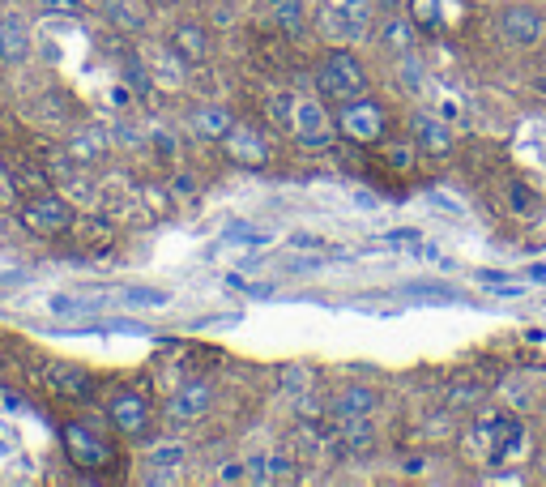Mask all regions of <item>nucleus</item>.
I'll list each match as a JSON object with an SVG mask.
<instances>
[{
  "instance_id": "7",
  "label": "nucleus",
  "mask_w": 546,
  "mask_h": 487,
  "mask_svg": "<svg viewBox=\"0 0 546 487\" xmlns=\"http://www.w3.org/2000/svg\"><path fill=\"white\" fill-rule=\"evenodd\" d=\"M286 129H291L303 146H325L337 124L329 120V112H325V103H320V99H295L291 124H286Z\"/></svg>"
},
{
  "instance_id": "10",
  "label": "nucleus",
  "mask_w": 546,
  "mask_h": 487,
  "mask_svg": "<svg viewBox=\"0 0 546 487\" xmlns=\"http://www.w3.org/2000/svg\"><path fill=\"white\" fill-rule=\"evenodd\" d=\"M94 9L103 13V22H111L116 30H128V35H141L150 26L146 0H94Z\"/></svg>"
},
{
  "instance_id": "31",
  "label": "nucleus",
  "mask_w": 546,
  "mask_h": 487,
  "mask_svg": "<svg viewBox=\"0 0 546 487\" xmlns=\"http://www.w3.org/2000/svg\"><path fill=\"white\" fill-rule=\"evenodd\" d=\"M269 5H282V0H269Z\"/></svg>"
},
{
  "instance_id": "23",
  "label": "nucleus",
  "mask_w": 546,
  "mask_h": 487,
  "mask_svg": "<svg viewBox=\"0 0 546 487\" xmlns=\"http://www.w3.org/2000/svg\"><path fill=\"white\" fill-rule=\"evenodd\" d=\"M474 398H483V385H474V381H453V385H448V402H453V406H465Z\"/></svg>"
},
{
  "instance_id": "25",
  "label": "nucleus",
  "mask_w": 546,
  "mask_h": 487,
  "mask_svg": "<svg viewBox=\"0 0 546 487\" xmlns=\"http://www.w3.org/2000/svg\"><path fill=\"white\" fill-rule=\"evenodd\" d=\"M180 462H184V449H180V445H167V449H154V453H150V466H163V470L180 466Z\"/></svg>"
},
{
  "instance_id": "6",
  "label": "nucleus",
  "mask_w": 546,
  "mask_h": 487,
  "mask_svg": "<svg viewBox=\"0 0 546 487\" xmlns=\"http://www.w3.org/2000/svg\"><path fill=\"white\" fill-rule=\"evenodd\" d=\"M64 449H69L73 466H82V470H103L111 458H116L107 445V436L94 432L90 423H64Z\"/></svg>"
},
{
  "instance_id": "13",
  "label": "nucleus",
  "mask_w": 546,
  "mask_h": 487,
  "mask_svg": "<svg viewBox=\"0 0 546 487\" xmlns=\"http://www.w3.org/2000/svg\"><path fill=\"white\" fill-rule=\"evenodd\" d=\"M410 124H414V141H419V146L431 154V159H444V154L453 150V129H448V124H444L440 116L419 112Z\"/></svg>"
},
{
  "instance_id": "2",
  "label": "nucleus",
  "mask_w": 546,
  "mask_h": 487,
  "mask_svg": "<svg viewBox=\"0 0 546 487\" xmlns=\"http://www.w3.org/2000/svg\"><path fill=\"white\" fill-rule=\"evenodd\" d=\"M73 223H77V214L60 193H39L22 206V227L30 235H39V240H56V235L73 231Z\"/></svg>"
},
{
  "instance_id": "1",
  "label": "nucleus",
  "mask_w": 546,
  "mask_h": 487,
  "mask_svg": "<svg viewBox=\"0 0 546 487\" xmlns=\"http://www.w3.org/2000/svg\"><path fill=\"white\" fill-rule=\"evenodd\" d=\"M316 90H320V99H329L337 107H346V103H359L367 99V73L355 56L346 52V47H333V52H325V60H320V69H316Z\"/></svg>"
},
{
  "instance_id": "30",
  "label": "nucleus",
  "mask_w": 546,
  "mask_h": 487,
  "mask_svg": "<svg viewBox=\"0 0 546 487\" xmlns=\"http://www.w3.org/2000/svg\"><path fill=\"white\" fill-rule=\"evenodd\" d=\"M372 5H380V9H397L401 0H372Z\"/></svg>"
},
{
  "instance_id": "8",
  "label": "nucleus",
  "mask_w": 546,
  "mask_h": 487,
  "mask_svg": "<svg viewBox=\"0 0 546 487\" xmlns=\"http://www.w3.org/2000/svg\"><path fill=\"white\" fill-rule=\"evenodd\" d=\"M500 30H504V39L512 47H534L542 39V30H546V18L534 5H508L500 13Z\"/></svg>"
},
{
  "instance_id": "29",
  "label": "nucleus",
  "mask_w": 546,
  "mask_h": 487,
  "mask_svg": "<svg viewBox=\"0 0 546 487\" xmlns=\"http://www.w3.org/2000/svg\"><path fill=\"white\" fill-rule=\"evenodd\" d=\"M423 470V458H406V475H419Z\"/></svg>"
},
{
  "instance_id": "15",
  "label": "nucleus",
  "mask_w": 546,
  "mask_h": 487,
  "mask_svg": "<svg viewBox=\"0 0 546 487\" xmlns=\"http://www.w3.org/2000/svg\"><path fill=\"white\" fill-rule=\"evenodd\" d=\"M380 43H384V52L389 56H410L414 47H419V22L414 18H401V13H393L389 22H384V30H380Z\"/></svg>"
},
{
  "instance_id": "28",
  "label": "nucleus",
  "mask_w": 546,
  "mask_h": 487,
  "mask_svg": "<svg viewBox=\"0 0 546 487\" xmlns=\"http://www.w3.org/2000/svg\"><path fill=\"white\" fill-rule=\"evenodd\" d=\"M47 9H77V0H43Z\"/></svg>"
},
{
  "instance_id": "3",
  "label": "nucleus",
  "mask_w": 546,
  "mask_h": 487,
  "mask_svg": "<svg viewBox=\"0 0 546 487\" xmlns=\"http://www.w3.org/2000/svg\"><path fill=\"white\" fill-rule=\"evenodd\" d=\"M474 432H478V441H483L487 462H508L512 453L525 449V428H521V419H512V415L487 411L483 419H478Z\"/></svg>"
},
{
  "instance_id": "5",
  "label": "nucleus",
  "mask_w": 546,
  "mask_h": 487,
  "mask_svg": "<svg viewBox=\"0 0 546 487\" xmlns=\"http://www.w3.org/2000/svg\"><path fill=\"white\" fill-rule=\"evenodd\" d=\"M337 129H342L350 141H363V146H372V141L389 137V112H384L380 103H372V99L346 103L342 116H337Z\"/></svg>"
},
{
  "instance_id": "12",
  "label": "nucleus",
  "mask_w": 546,
  "mask_h": 487,
  "mask_svg": "<svg viewBox=\"0 0 546 487\" xmlns=\"http://www.w3.org/2000/svg\"><path fill=\"white\" fill-rule=\"evenodd\" d=\"M171 52L184 60V65H205L210 60V35H205L201 22H180L171 30Z\"/></svg>"
},
{
  "instance_id": "19",
  "label": "nucleus",
  "mask_w": 546,
  "mask_h": 487,
  "mask_svg": "<svg viewBox=\"0 0 546 487\" xmlns=\"http://www.w3.org/2000/svg\"><path fill=\"white\" fill-rule=\"evenodd\" d=\"M235 129V116L227 107H201V112H192V133L201 141H222Z\"/></svg>"
},
{
  "instance_id": "14",
  "label": "nucleus",
  "mask_w": 546,
  "mask_h": 487,
  "mask_svg": "<svg viewBox=\"0 0 546 487\" xmlns=\"http://www.w3.org/2000/svg\"><path fill=\"white\" fill-rule=\"evenodd\" d=\"M26 56H30V30L18 13H5L0 18V60L5 65H22Z\"/></svg>"
},
{
  "instance_id": "4",
  "label": "nucleus",
  "mask_w": 546,
  "mask_h": 487,
  "mask_svg": "<svg viewBox=\"0 0 546 487\" xmlns=\"http://www.w3.org/2000/svg\"><path fill=\"white\" fill-rule=\"evenodd\" d=\"M107 419L116 423V432L128 436V441H141L150 436V423H154V411H150V398L141 389H116L107 398Z\"/></svg>"
},
{
  "instance_id": "16",
  "label": "nucleus",
  "mask_w": 546,
  "mask_h": 487,
  "mask_svg": "<svg viewBox=\"0 0 546 487\" xmlns=\"http://www.w3.org/2000/svg\"><path fill=\"white\" fill-rule=\"evenodd\" d=\"M52 389L69 402H86L90 389H94V376L86 368H77V364H56L52 368Z\"/></svg>"
},
{
  "instance_id": "9",
  "label": "nucleus",
  "mask_w": 546,
  "mask_h": 487,
  "mask_svg": "<svg viewBox=\"0 0 546 487\" xmlns=\"http://www.w3.org/2000/svg\"><path fill=\"white\" fill-rule=\"evenodd\" d=\"M210 406H214V385L210 381H188L171 394L167 415H171V423H197Z\"/></svg>"
},
{
  "instance_id": "27",
  "label": "nucleus",
  "mask_w": 546,
  "mask_h": 487,
  "mask_svg": "<svg viewBox=\"0 0 546 487\" xmlns=\"http://www.w3.org/2000/svg\"><path fill=\"white\" fill-rule=\"evenodd\" d=\"M128 304H146V308H163L167 295L163 291H128Z\"/></svg>"
},
{
  "instance_id": "22",
  "label": "nucleus",
  "mask_w": 546,
  "mask_h": 487,
  "mask_svg": "<svg viewBox=\"0 0 546 487\" xmlns=\"http://www.w3.org/2000/svg\"><path fill=\"white\" fill-rule=\"evenodd\" d=\"M410 18L419 22L423 30H436L440 26V5H436V0H410Z\"/></svg>"
},
{
  "instance_id": "21",
  "label": "nucleus",
  "mask_w": 546,
  "mask_h": 487,
  "mask_svg": "<svg viewBox=\"0 0 546 487\" xmlns=\"http://www.w3.org/2000/svg\"><path fill=\"white\" fill-rule=\"evenodd\" d=\"M273 22L286 35H299L303 30V0H282V5H273Z\"/></svg>"
},
{
  "instance_id": "11",
  "label": "nucleus",
  "mask_w": 546,
  "mask_h": 487,
  "mask_svg": "<svg viewBox=\"0 0 546 487\" xmlns=\"http://www.w3.org/2000/svg\"><path fill=\"white\" fill-rule=\"evenodd\" d=\"M222 146H227V154L235 163H244V167H265L269 163V146H265V137L248 129V124H235V129L222 137Z\"/></svg>"
},
{
  "instance_id": "26",
  "label": "nucleus",
  "mask_w": 546,
  "mask_h": 487,
  "mask_svg": "<svg viewBox=\"0 0 546 487\" xmlns=\"http://www.w3.org/2000/svg\"><path fill=\"white\" fill-rule=\"evenodd\" d=\"M508 206L517 210V214H529V210H534V197H529V188H525V184L508 188Z\"/></svg>"
},
{
  "instance_id": "20",
  "label": "nucleus",
  "mask_w": 546,
  "mask_h": 487,
  "mask_svg": "<svg viewBox=\"0 0 546 487\" xmlns=\"http://www.w3.org/2000/svg\"><path fill=\"white\" fill-rule=\"evenodd\" d=\"M414 154H419V141L393 137V141H384V154H380V159L389 163L393 171H410V167H414Z\"/></svg>"
},
{
  "instance_id": "17",
  "label": "nucleus",
  "mask_w": 546,
  "mask_h": 487,
  "mask_svg": "<svg viewBox=\"0 0 546 487\" xmlns=\"http://www.w3.org/2000/svg\"><path fill=\"white\" fill-rule=\"evenodd\" d=\"M248 479L252 483H291L295 462L286 453H261V458H248Z\"/></svg>"
},
{
  "instance_id": "24",
  "label": "nucleus",
  "mask_w": 546,
  "mask_h": 487,
  "mask_svg": "<svg viewBox=\"0 0 546 487\" xmlns=\"http://www.w3.org/2000/svg\"><path fill=\"white\" fill-rule=\"evenodd\" d=\"M265 107H269V116L278 120V124H291V107H295L291 94H282V90H278V94H269V103H265Z\"/></svg>"
},
{
  "instance_id": "18",
  "label": "nucleus",
  "mask_w": 546,
  "mask_h": 487,
  "mask_svg": "<svg viewBox=\"0 0 546 487\" xmlns=\"http://www.w3.org/2000/svg\"><path fill=\"white\" fill-rule=\"evenodd\" d=\"M376 406H380L376 389H367V385H350V389H342V394H337L333 415H337V419H363V415H372Z\"/></svg>"
}]
</instances>
